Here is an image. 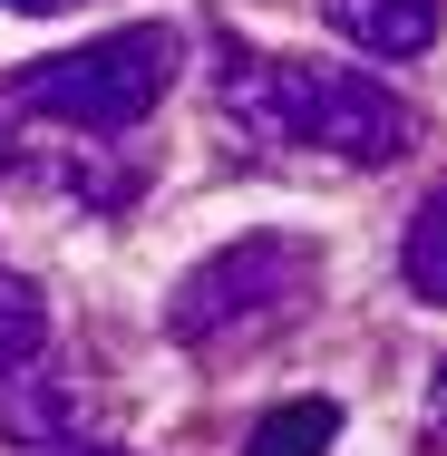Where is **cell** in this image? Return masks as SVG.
Instances as JSON below:
<instances>
[{
  "label": "cell",
  "instance_id": "6da1fadb",
  "mask_svg": "<svg viewBox=\"0 0 447 456\" xmlns=\"http://www.w3.org/2000/svg\"><path fill=\"white\" fill-rule=\"evenodd\" d=\"M214 107L302 156H341V166H399L418 146V107L379 78H360L341 59H272V49H224L214 59Z\"/></svg>",
  "mask_w": 447,
  "mask_h": 456
},
{
  "label": "cell",
  "instance_id": "7a4b0ae2",
  "mask_svg": "<svg viewBox=\"0 0 447 456\" xmlns=\"http://www.w3.org/2000/svg\"><path fill=\"white\" fill-rule=\"evenodd\" d=\"M176 88V29L166 20H127L107 39H79L69 59H39L10 78L20 117H49V126H79V136H127L146 126V107Z\"/></svg>",
  "mask_w": 447,
  "mask_h": 456
},
{
  "label": "cell",
  "instance_id": "3957f363",
  "mask_svg": "<svg viewBox=\"0 0 447 456\" xmlns=\"http://www.w3.org/2000/svg\"><path fill=\"white\" fill-rule=\"evenodd\" d=\"M311 281H321V253H311L302 233H244V243L204 253V263L176 281V301H166V330H176V340H195V350H214V340H244V330H272V321H292V311L311 301Z\"/></svg>",
  "mask_w": 447,
  "mask_h": 456
},
{
  "label": "cell",
  "instance_id": "277c9868",
  "mask_svg": "<svg viewBox=\"0 0 447 456\" xmlns=\"http://www.w3.org/2000/svg\"><path fill=\"white\" fill-rule=\"evenodd\" d=\"M0 175L107 214V204H127V194L146 184V156H127L117 136H79V126H49V117H20V107L0 97Z\"/></svg>",
  "mask_w": 447,
  "mask_h": 456
},
{
  "label": "cell",
  "instance_id": "5b68a950",
  "mask_svg": "<svg viewBox=\"0 0 447 456\" xmlns=\"http://www.w3.org/2000/svg\"><path fill=\"white\" fill-rule=\"evenodd\" d=\"M331 10V29L369 49V59H418L428 39H438V10L447 0H321Z\"/></svg>",
  "mask_w": 447,
  "mask_h": 456
},
{
  "label": "cell",
  "instance_id": "8992f818",
  "mask_svg": "<svg viewBox=\"0 0 447 456\" xmlns=\"http://www.w3.org/2000/svg\"><path fill=\"white\" fill-rule=\"evenodd\" d=\"M331 437H341V408L331 398H282L272 418H253L244 456H331Z\"/></svg>",
  "mask_w": 447,
  "mask_h": 456
},
{
  "label": "cell",
  "instance_id": "52a82bcc",
  "mask_svg": "<svg viewBox=\"0 0 447 456\" xmlns=\"http://www.w3.org/2000/svg\"><path fill=\"white\" fill-rule=\"evenodd\" d=\"M399 263H409V291L447 311V184L418 204V224H409V253H399Z\"/></svg>",
  "mask_w": 447,
  "mask_h": 456
},
{
  "label": "cell",
  "instance_id": "ba28073f",
  "mask_svg": "<svg viewBox=\"0 0 447 456\" xmlns=\"http://www.w3.org/2000/svg\"><path fill=\"white\" fill-rule=\"evenodd\" d=\"M49 340V301H39V281H20V273H0V379L29 360Z\"/></svg>",
  "mask_w": 447,
  "mask_h": 456
},
{
  "label": "cell",
  "instance_id": "9c48e42d",
  "mask_svg": "<svg viewBox=\"0 0 447 456\" xmlns=\"http://www.w3.org/2000/svg\"><path fill=\"white\" fill-rule=\"evenodd\" d=\"M0 418H10L20 437H39V428H59L69 408H59V398H0Z\"/></svg>",
  "mask_w": 447,
  "mask_h": 456
},
{
  "label": "cell",
  "instance_id": "30bf717a",
  "mask_svg": "<svg viewBox=\"0 0 447 456\" xmlns=\"http://www.w3.org/2000/svg\"><path fill=\"white\" fill-rule=\"evenodd\" d=\"M418 447H428V456H447V360H438V379H428V418H418Z\"/></svg>",
  "mask_w": 447,
  "mask_h": 456
},
{
  "label": "cell",
  "instance_id": "8fae6325",
  "mask_svg": "<svg viewBox=\"0 0 447 456\" xmlns=\"http://www.w3.org/2000/svg\"><path fill=\"white\" fill-rule=\"evenodd\" d=\"M0 10H29V20H59V10H88V0H0Z\"/></svg>",
  "mask_w": 447,
  "mask_h": 456
},
{
  "label": "cell",
  "instance_id": "7c38bea8",
  "mask_svg": "<svg viewBox=\"0 0 447 456\" xmlns=\"http://www.w3.org/2000/svg\"><path fill=\"white\" fill-rule=\"evenodd\" d=\"M69 456H127V447H69Z\"/></svg>",
  "mask_w": 447,
  "mask_h": 456
}]
</instances>
